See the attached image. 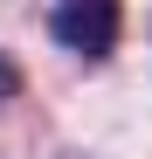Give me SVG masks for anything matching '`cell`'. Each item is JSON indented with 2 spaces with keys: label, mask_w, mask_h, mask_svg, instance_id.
<instances>
[{
  "label": "cell",
  "mask_w": 152,
  "mask_h": 159,
  "mask_svg": "<svg viewBox=\"0 0 152 159\" xmlns=\"http://www.w3.org/2000/svg\"><path fill=\"white\" fill-rule=\"evenodd\" d=\"M48 35L83 62H104L124 35V0H48Z\"/></svg>",
  "instance_id": "6da1fadb"
},
{
  "label": "cell",
  "mask_w": 152,
  "mask_h": 159,
  "mask_svg": "<svg viewBox=\"0 0 152 159\" xmlns=\"http://www.w3.org/2000/svg\"><path fill=\"white\" fill-rule=\"evenodd\" d=\"M7 97H21V62L0 48V104H7Z\"/></svg>",
  "instance_id": "7a4b0ae2"
}]
</instances>
